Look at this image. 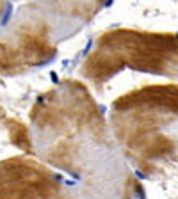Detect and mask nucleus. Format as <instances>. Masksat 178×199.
Masks as SVG:
<instances>
[{
	"label": "nucleus",
	"instance_id": "nucleus-1",
	"mask_svg": "<svg viewBox=\"0 0 178 199\" xmlns=\"http://www.w3.org/2000/svg\"><path fill=\"white\" fill-rule=\"evenodd\" d=\"M7 185H16V196H55L61 188L54 172L23 158L0 164V196Z\"/></svg>",
	"mask_w": 178,
	"mask_h": 199
}]
</instances>
